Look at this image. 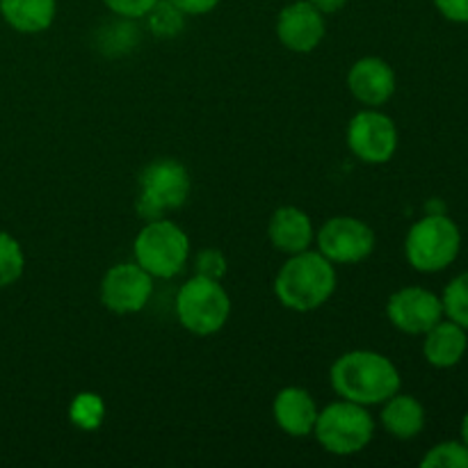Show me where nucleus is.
I'll return each instance as SVG.
<instances>
[{
    "label": "nucleus",
    "instance_id": "obj_1",
    "mask_svg": "<svg viewBox=\"0 0 468 468\" xmlns=\"http://www.w3.org/2000/svg\"><path fill=\"white\" fill-rule=\"evenodd\" d=\"M329 382L338 398L364 407L382 405L402 387L398 366L375 350H350L338 356L329 368Z\"/></svg>",
    "mask_w": 468,
    "mask_h": 468
},
{
    "label": "nucleus",
    "instance_id": "obj_2",
    "mask_svg": "<svg viewBox=\"0 0 468 468\" xmlns=\"http://www.w3.org/2000/svg\"><path fill=\"white\" fill-rule=\"evenodd\" d=\"M336 265L318 250L288 256L274 277V295L279 304L295 314H311L327 304L336 292Z\"/></svg>",
    "mask_w": 468,
    "mask_h": 468
},
{
    "label": "nucleus",
    "instance_id": "obj_3",
    "mask_svg": "<svg viewBox=\"0 0 468 468\" xmlns=\"http://www.w3.org/2000/svg\"><path fill=\"white\" fill-rule=\"evenodd\" d=\"M462 250V231L455 219L432 213L411 224L405 238L407 263L423 274L451 268Z\"/></svg>",
    "mask_w": 468,
    "mask_h": 468
},
{
    "label": "nucleus",
    "instance_id": "obj_4",
    "mask_svg": "<svg viewBox=\"0 0 468 468\" xmlns=\"http://www.w3.org/2000/svg\"><path fill=\"white\" fill-rule=\"evenodd\" d=\"M314 437L329 455H359L373 441L375 419L368 407L341 398V400L332 402L318 411Z\"/></svg>",
    "mask_w": 468,
    "mask_h": 468
},
{
    "label": "nucleus",
    "instance_id": "obj_5",
    "mask_svg": "<svg viewBox=\"0 0 468 468\" xmlns=\"http://www.w3.org/2000/svg\"><path fill=\"white\" fill-rule=\"evenodd\" d=\"M190 238L167 218L151 219L133 240V261L154 279H174L190 261Z\"/></svg>",
    "mask_w": 468,
    "mask_h": 468
},
{
    "label": "nucleus",
    "instance_id": "obj_6",
    "mask_svg": "<svg viewBox=\"0 0 468 468\" xmlns=\"http://www.w3.org/2000/svg\"><path fill=\"white\" fill-rule=\"evenodd\" d=\"M178 324L195 336H213L222 332L231 318V297L222 282L195 274L176 292Z\"/></svg>",
    "mask_w": 468,
    "mask_h": 468
},
{
    "label": "nucleus",
    "instance_id": "obj_7",
    "mask_svg": "<svg viewBox=\"0 0 468 468\" xmlns=\"http://www.w3.org/2000/svg\"><path fill=\"white\" fill-rule=\"evenodd\" d=\"M135 210L142 219H160L169 210L186 206L192 192L190 172L176 158H158L146 165L137 178Z\"/></svg>",
    "mask_w": 468,
    "mask_h": 468
},
{
    "label": "nucleus",
    "instance_id": "obj_8",
    "mask_svg": "<svg viewBox=\"0 0 468 468\" xmlns=\"http://www.w3.org/2000/svg\"><path fill=\"white\" fill-rule=\"evenodd\" d=\"M347 149L366 165H387L396 155L400 135L398 126L379 108H364L347 122Z\"/></svg>",
    "mask_w": 468,
    "mask_h": 468
},
{
    "label": "nucleus",
    "instance_id": "obj_9",
    "mask_svg": "<svg viewBox=\"0 0 468 468\" xmlns=\"http://www.w3.org/2000/svg\"><path fill=\"white\" fill-rule=\"evenodd\" d=\"M315 245L320 254L334 265H355L373 256L378 236L364 219L336 215L315 231Z\"/></svg>",
    "mask_w": 468,
    "mask_h": 468
},
{
    "label": "nucleus",
    "instance_id": "obj_10",
    "mask_svg": "<svg viewBox=\"0 0 468 468\" xmlns=\"http://www.w3.org/2000/svg\"><path fill=\"white\" fill-rule=\"evenodd\" d=\"M154 295V277L135 261L117 263L101 279V304L114 315H135Z\"/></svg>",
    "mask_w": 468,
    "mask_h": 468
},
{
    "label": "nucleus",
    "instance_id": "obj_11",
    "mask_svg": "<svg viewBox=\"0 0 468 468\" xmlns=\"http://www.w3.org/2000/svg\"><path fill=\"white\" fill-rule=\"evenodd\" d=\"M387 318L398 332L423 336L443 320V304L437 292L420 286H405L387 302Z\"/></svg>",
    "mask_w": 468,
    "mask_h": 468
},
{
    "label": "nucleus",
    "instance_id": "obj_12",
    "mask_svg": "<svg viewBox=\"0 0 468 468\" xmlns=\"http://www.w3.org/2000/svg\"><path fill=\"white\" fill-rule=\"evenodd\" d=\"M327 35L324 14L309 0H295L286 5L277 16V39L291 53H314Z\"/></svg>",
    "mask_w": 468,
    "mask_h": 468
},
{
    "label": "nucleus",
    "instance_id": "obj_13",
    "mask_svg": "<svg viewBox=\"0 0 468 468\" xmlns=\"http://www.w3.org/2000/svg\"><path fill=\"white\" fill-rule=\"evenodd\" d=\"M347 90L364 108H382L396 94L398 76L387 59L366 55L347 71Z\"/></svg>",
    "mask_w": 468,
    "mask_h": 468
},
{
    "label": "nucleus",
    "instance_id": "obj_14",
    "mask_svg": "<svg viewBox=\"0 0 468 468\" xmlns=\"http://www.w3.org/2000/svg\"><path fill=\"white\" fill-rule=\"evenodd\" d=\"M318 405L302 387H283L272 400V416L277 428L292 439L314 437Z\"/></svg>",
    "mask_w": 468,
    "mask_h": 468
},
{
    "label": "nucleus",
    "instance_id": "obj_15",
    "mask_svg": "<svg viewBox=\"0 0 468 468\" xmlns=\"http://www.w3.org/2000/svg\"><path fill=\"white\" fill-rule=\"evenodd\" d=\"M268 238L274 250L292 256L311 250L315 242V227L306 210L297 206H279L270 218Z\"/></svg>",
    "mask_w": 468,
    "mask_h": 468
},
{
    "label": "nucleus",
    "instance_id": "obj_16",
    "mask_svg": "<svg viewBox=\"0 0 468 468\" xmlns=\"http://www.w3.org/2000/svg\"><path fill=\"white\" fill-rule=\"evenodd\" d=\"M423 356L432 368H455L468 350L466 329L452 320H439L430 332L423 334Z\"/></svg>",
    "mask_w": 468,
    "mask_h": 468
},
{
    "label": "nucleus",
    "instance_id": "obj_17",
    "mask_svg": "<svg viewBox=\"0 0 468 468\" xmlns=\"http://www.w3.org/2000/svg\"><path fill=\"white\" fill-rule=\"evenodd\" d=\"M382 428L398 441H411L425 428V407L414 396L398 391L388 400L382 402Z\"/></svg>",
    "mask_w": 468,
    "mask_h": 468
},
{
    "label": "nucleus",
    "instance_id": "obj_18",
    "mask_svg": "<svg viewBox=\"0 0 468 468\" xmlns=\"http://www.w3.org/2000/svg\"><path fill=\"white\" fill-rule=\"evenodd\" d=\"M58 14V0H0V16L21 35L46 32Z\"/></svg>",
    "mask_w": 468,
    "mask_h": 468
},
{
    "label": "nucleus",
    "instance_id": "obj_19",
    "mask_svg": "<svg viewBox=\"0 0 468 468\" xmlns=\"http://www.w3.org/2000/svg\"><path fill=\"white\" fill-rule=\"evenodd\" d=\"M105 414H108L105 400L94 391L78 393L69 402V420L80 432H96L105 423Z\"/></svg>",
    "mask_w": 468,
    "mask_h": 468
},
{
    "label": "nucleus",
    "instance_id": "obj_20",
    "mask_svg": "<svg viewBox=\"0 0 468 468\" xmlns=\"http://www.w3.org/2000/svg\"><path fill=\"white\" fill-rule=\"evenodd\" d=\"M146 26H149L151 35L158 39H172L186 26V14L172 5L169 0H158L154 7L146 12Z\"/></svg>",
    "mask_w": 468,
    "mask_h": 468
},
{
    "label": "nucleus",
    "instance_id": "obj_21",
    "mask_svg": "<svg viewBox=\"0 0 468 468\" xmlns=\"http://www.w3.org/2000/svg\"><path fill=\"white\" fill-rule=\"evenodd\" d=\"M26 270V254L23 247L12 233L0 231V288H9L23 277Z\"/></svg>",
    "mask_w": 468,
    "mask_h": 468
},
{
    "label": "nucleus",
    "instance_id": "obj_22",
    "mask_svg": "<svg viewBox=\"0 0 468 468\" xmlns=\"http://www.w3.org/2000/svg\"><path fill=\"white\" fill-rule=\"evenodd\" d=\"M441 304L443 318L452 320V323H457L468 332V272H462L455 279H451V283H448L441 295Z\"/></svg>",
    "mask_w": 468,
    "mask_h": 468
},
{
    "label": "nucleus",
    "instance_id": "obj_23",
    "mask_svg": "<svg viewBox=\"0 0 468 468\" xmlns=\"http://www.w3.org/2000/svg\"><path fill=\"white\" fill-rule=\"evenodd\" d=\"M423 468H468V446L464 441H443L430 448L420 460Z\"/></svg>",
    "mask_w": 468,
    "mask_h": 468
},
{
    "label": "nucleus",
    "instance_id": "obj_24",
    "mask_svg": "<svg viewBox=\"0 0 468 468\" xmlns=\"http://www.w3.org/2000/svg\"><path fill=\"white\" fill-rule=\"evenodd\" d=\"M195 274L206 279H215V282H222L227 277V256H224L222 250H215V247H204L201 251H197L195 261Z\"/></svg>",
    "mask_w": 468,
    "mask_h": 468
},
{
    "label": "nucleus",
    "instance_id": "obj_25",
    "mask_svg": "<svg viewBox=\"0 0 468 468\" xmlns=\"http://www.w3.org/2000/svg\"><path fill=\"white\" fill-rule=\"evenodd\" d=\"M158 0H103L105 7L110 12L117 14L119 18H126V21H137V18H144Z\"/></svg>",
    "mask_w": 468,
    "mask_h": 468
},
{
    "label": "nucleus",
    "instance_id": "obj_26",
    "mask_svg": "<svg viewBox=\"0 0 468 468\" xmlns=\"http://www.w3.org/2000/svg\"><path fill=\"white\" fill-rule=\"evenodd\" d=\"M443 18L452 23H468V0H434Z\"/></svg>",
    "mask_w": 468,
    "mask_h": 468
},
{
    "label": "nucleus",
    "instance_id": "obj_27",
    "mask_svg": "<svg viewBox=\"0 0 468 468\" xmlns=\"http://www.w3.org/2000/svg\"><path fill=\"white\" fill-rule=\"evenodd\" d=\"M169 3L176 5L186 16H204L213 12L222 0H169Z\"/></svg>",
    "mask_w": 468,
    "mask_h": 468
},
{
    "label": "nucleus",
    "instance_id": "obj_28",
    "mask_svg": "<svg viewBox=\"0 0 468 468\" xmlns=\"http://www.w3.org/2000/svg\"><path fill=\"white\" fill-rule=\"evenodd\" d=\"M309 3L314 5L318 12H323L324 16H329V14L341 12V9L347 5V0H309Z\"/></svg>",
    "mask_w": 468,
    "mask_h": 468
},
{
    "label": "nucleus",
    "instance_id": "obj_29",
    "mask_svg": "<svg viewBox=\"0 0 468 468\" xmlns=\"http://www.w3.org/2000/svg\"><path fill=\"white\" fill-rule=\"evenodd\" d=\"M462 441L468 446V411L464 414V419H462Z\"/></svg>",
    "mask_w": 468,
    "mask_h": 468
}]
</instances>
